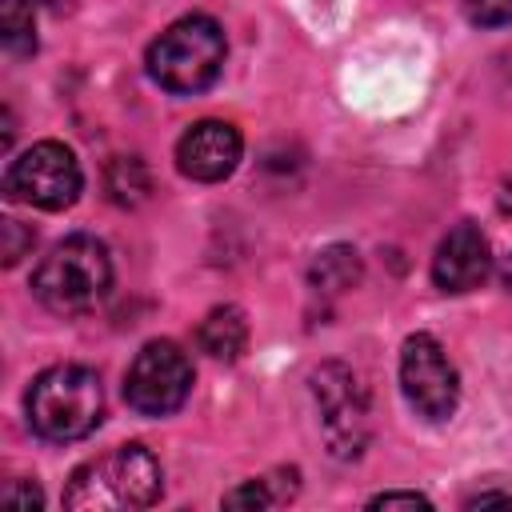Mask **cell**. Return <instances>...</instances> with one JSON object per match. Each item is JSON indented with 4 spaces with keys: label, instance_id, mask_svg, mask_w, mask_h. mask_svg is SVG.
I'll return each instance as SVG.
<instances>
[{
    "label": "cell",
    "instance_id": "6da1fadb",
    "mask_svg": "<svg viewBox=\"0 0 512 512\" xmlns=\"http://www.w3.org/2000/svg\"><path fill=\"white\" fill-rule=\"evenodd\" d=\"M164 472L144 444H116L112 452L80 464L64 488V508L72 512H132L160 500Z\"/></svg>",
    "mask_w": 512,
    "mask_h": 512
},
{
    "label": "cell",
    "instance_id": "7a4b0ae2",
    "mask_svg": "<svg viewBox=\"0 0 512 512\" xmlns=\"http://www.w3.org/2000/svg\"><path fill=\"white\" fill-rule=\"evenodd\" d=\"M112 288V260L108 248L96 236H64L60 244L48 248V256L32 272V296L52 312V316H84L92 312Z\"/></svg>",
    "mask_w": 512,
    "mask_h": 512
},
{
    "label": "cell",
    "instance_id": "3957f363",
    "mask_svg": "<svg viewBox=\"0 0 512 512\" xmlns=\"http://www.w3.org/2000/svg\"><path fill=\"white\" fill-rule=\"evenodd\" d=\"M24 408H28V424L36 436H44L52 444L84 440L88 432H96V424L104 416L100 376L80 364L44 368L24 396Z\"/></svg>",
    "mask_w": 512,
    "mask_h": 512
},
{
    "label": "cell",
    "instance_id": "277c9868",
    "mask_svg": "<svg viewBox=\"0 0 512 512\" xmlns=\"http://www.w3.org/2000/svg\"><path fill=\"white\" fill-rule=\"evenodd\" d=\"M228 40L212 16H180L148 48V76L172 96H196L224 72Z\"/></svg>",
    "mask_w": 512,
    "mask_h": 512
},
{
    "label": "cell",
    "instance_id": "5b68a950",
    "mask_svg": "<svg viewBox=\"0 0 512 512\" xmlns=\"http://www.w3.org/2000/svg\"><path fill=\"white\" fill-rule=\"evenodd\" d=\"M312 400L320 412V436L328 452L336 460H356L372 436V408L360 376L348 364L328 360L312 372Z\"/></svg>",
    "mask_w": 512,
    "mask_h": 512
},
{
    "label": "cell",
    "instance_id": "8992f818",
    "mask_svg": "<svg viewBox=\"0 0 512 512\" xmlns=\"http://www.w3.org/2000/svg\"><path fill=\"white\" fill-rule=\"evenodd\" d=\"M84 188L80 164L72 156V148H64L60 140H40L28 152H20L8 172H4V192L12 200L36 204L44 212H64L76 204Z\"/></svg>",
    "mask_w": 512,
    "mask_h": 512
},
{
    "label": "cell",
    "instance_id": "52a82bcc",
    "mask_svg": "<svg viewBox=\"0 0 512 512\" xmlns=\"http://www.w3.org/2000/svg\"><path fill=\"white\" fill-rule=\"evenodd\" d=\"M192 392V360L172 340H152L136 352L124 376V400L140 416H168Z\"/></svg>",
    "mask_w": 512,
    "mask_h": 512
},
{
    "label": "cell",
    "instance_id": "ba28073f",
    "mask_svg": "<svg viewBox=\"0 0 512 512\" xmlns=\"http://www.w3.org/2000/svg\"><path fill=\"white\" fill-rule=\"evenodd\" d=\"M400 388L408 396V404L416 408V416L440 424L456 412L460 400V376L448 360V352L440 348L436 336L416 332L404 340L400 348Z\"/></svg>",
    "mask_w": 512,
    "mask_h": 512
},
{
    "label": "cell",
    "instance_id": "9c48e42d",
    "mask_svg": "<svg viewBox=\"0 0 512 512\" xmlns=\"http://www.w3.org/2000/svg\"><path fill=\"white\" fill-rule=\"evenodd\" d=\"M240 152H244V140H240V132L232 124H224V120H200V124H192L180 136V144H176V168L188 180L216 184V180H224V176L236 172Z\"/></svg>",
    "mask_w": 512,
    "mask_h": 512
},
{
    "label": "cell",
    "instance_id": "30bf717a",
    "mask_svg": "<svg viewBox=\"0 0 512 512\" xmlns=\"http://www.w3.org/2000/svg\"><path fill=\"white\" fill-rule=\"evenodd\" d=\"M492 268V256H488V240L484 232L464 220L456 224L440 244H436V256H432V280L440 292H472Z\"/></svg>",
    "mask_w": 512,
    "mask_h": 512
},
{
    "label": "cell",
    "instance_id": "8fae6325",
    "mask_svg": "<svg viewBox=\"0 0 512 512\" xmlns=\"http://www.w3.org/2000/svg\"><path fill=\"white\" fill-rule=\"evenodd\" d=\"M196 340H200V348H204L208 356H216V360H240V352L248 348V320H244V312L232 308V304L212 308V312L200 320Z\"/></svg>",
    "mask_w": 512,
    "mask_h": 512
},
{
    "label": "cell",
    "instance_id": "7c38bea8",
    "mask_svg": "<svg viewBox=\"0 0 512 512\" xmlns=\"http://www.w3.org/2000/svg\"><path fill=\"white\" fill-rule=\"evenodd\" d=\"M360 256L348 244H332L312 260V284L324 292H348L352 284H360Z\"/></svg>",
    "mask_w": 512,
    "mask_h": 512
},
{
    "label": "cell",
    "instance_id": "4fadbf2b",
    "mask_svg": "<svg viewBox=\"0 0 512 512\" xmlns=\"http://www.w3.org/2000/svg\"><path fill=\"white\" fill-rule=\"evenodd\" d=\"M0 40L12 56L36 52V0H0Z\"/></svg>",
    "mask_w": 512,
    "mask_h": 512
},
{
    "label": "cell",
    "instance_id": "5bb4252c",
    "mask_svg": "<svg viewBox=\"0 0 512 512\" xmlns=\"http://www.w3.org/2000/svg\"><path fill=\"white\" fill-rule=\"evenodd\" d=\"M148 188L152 184H148V168H144L140 156H116L108 164V196H112V204L136 208L148 196Z\"/></svg>",
    "mask_w": 512,
    "mask_h": 512
},
{
    "label": "cell",
    "instance_id": "9a60e30c",
    "mask_svg": "<svg viewBox=\"0 0 512 512\" xmlns=\"http://www.w3.org/2000/svg\"><path fill=\"white\" fill-rule=\"evenodd\" d=\"M464 12L476 28H504L512 24V0H464Z\"/></svg>",
    "mask_w": 512,
    "mask_h": 512
},
{
    "label": "cell",
    "instance_id": "2e32d148",
    "mask_svg": "<svg viewBox=\"0 0 512 512\" xmlns=\"http://www.w3.org/2000/svg\"><path fill=\"white\" fill-rule=\"evenodd\" d=\"M224 504H228V508H272V504H280V496L268 492V480H248V484L232 488V492L224 496Z\"/></svg>",
    "mask_w": 512,
    "mask_h": 512
},
{
    "label": "cell",
    "instance_id": "e0dca14e",
    "mask_svg": "<svg viewBox=\"0 0 512 512\" xmlns=\"http://www.w3.org/2000/svg\"><path fill=\"white\" fill-rule=\"evenodd\" d=\"M0 232H4V264L12 268V264L24 256V248H32V232H28L20 220H4Z\"/></svg>",
    "mask_w": 512,
    "mask_h": 512
},
{
    "label": "cell",
    "instance_id": "ac0fdd59",
    "mask_svg": "<svg viewBox=\"0 0 512 512\" xmlns=\"http://www.w3.org/2000/svg\"><path fill=\"white\" fill-rule=\"evenodd\" d=\"M368 508H432V500L420 492H380L368 500Z\"/></svg>",
    "mask_w": 512,
    "mask_h": 512
},
{
    "label": "cell",
    "instance_id": "d6986e66",
    "mask_svg": "<svg viewBox=\"0 0 512 512\" xmlns=\"http://www.w3.org/2000/svg\"><path fill=\"white\" fill-rule=\"evenodd\" d=\"M0 500H4V504H16V508H40V504H44V496H40L36 484H8Z\"/></svg>",
    "mask_w": 512,
    "mask_h": 512
},
{
    "label": "cell",
    "instance_id": "ffe728a7",
    "mask_svg": "<svg viewBox=\"0 0 512 512\" xmlns=\"http://www.w3.org/2000/svg\"><path fill=\"white\" fill-rule=\"evenodd\" d=\"M492 504H512V492H480L468 500V508H492Z\"/></svg>",
    "mask_w": 512,
    "mask_h": 512
},
{
    "label": "cell",
    "instance_id": "44dd1931",
    "mask_svg": "<svg viewBox=\"0 0 512 512\" xmlns=\"http://www.w3.org/2000/svg\"><path fill=\"white\" fill-rule=\"evenodd\" d=\"M504 284L512 288V256H508V264H504Z\"/></svg>",
    "mask_w": 512,
    "mask_h": 512
}]
</instances>
